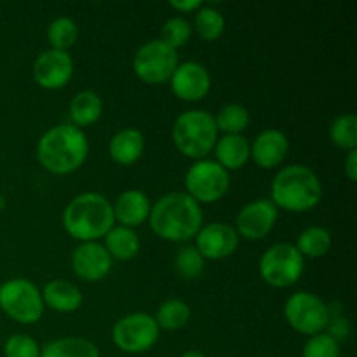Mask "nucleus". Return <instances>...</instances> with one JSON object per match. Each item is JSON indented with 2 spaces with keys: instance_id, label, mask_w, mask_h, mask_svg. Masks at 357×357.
Wrapping results in <instances>:
<instances>
[{
  "instance_id": "f257e3e1",
  "label": "nucleus",
  "mask_w": 357,
  "mask_h": 357,
  "mask_svg": "<svg viewBox=\"0 0 357 357\" xmlns=\"http://www.w3.org/2000/svg\"><path fill=\"white\" fill-rule=\"evenodd\" d=\"M153 234L169 243H188L202 227V209L187 192H169L150 209Z\"/></svg>"
},
{
  "instance_id": "f03ea898",
  "label": "nucleus",
  "mask_w": 357,
  "mask_h": 357,
  "mask_svg": "<svg viewBox=\"0 0 357 357\" xmlns=\"http://www.w3.org/2000/svg\"><path fill=\"white\" fill-rule=\"evenodd\" d=\"M89 155V139L73 124H59L42 135L37 159L45 171L58 176L75 173Z\"/></svg>"
},
{
  "instance_id": "7ed1b4c3",
  "label": "nucleus",
  "mask_w": 357,
  "mask_h": 357,
  "mask_svg": "<svg viewBox=\"0 0 357 357\" xmlns=\"http://www.w3.org/2000/svg\"><path fill=\"white\" fill-rule=\"evenodd\" d=\"M115 225L110 201L98 192H84L68 202L63 227L80 243H98Z\"/></svg>"
},
{
  "instance_id": "20e7f679",
  "label": "nucleus",
  "mask_w": 357,
  "mask_h": 357,
  "mask_svg": "<svg viewBox=\"0 0 357 357\" xmlns=\"http://www.w3.org/2000/svg\"><path fill=\"white\" fill-rule=\"evenodd\" d=\"M271 201L275 208L289 213H305L316 208L323 197L319 176L302 164L282 167L271 185Z\"/></svg>"
},
{
  "instance_id": "39448f33",
  "label": "nucleus",
  "mask_w": 357,
  "mask_h": 357,
  "mask_svg": "<svg viewBox=\"0 0 357 357\" xmlns=\"http://www.w3.org/2000/svg\"><path fill=\"white\" fill-rule=\"evenodd\" d=\"M171 138L181 155L195 160L204 159L218 139L215 115L206 110L183 112L174 121Z\"/></svg>"
},
{
  "instance_id": "423d86ee",
  "label": "nucleus",
  "mask_w": 357,
  "mask_h": 357,
  "mask_svg": "<svg viewBox=\"0 0 357 357\" xmlns=\"http://www.w3.org/2000/svg\"><path fill=\"white\" fill-rule=\"evenodd\" d=\"M0 309L20 324H35L44 316V300L37 286L28 279H9L0 286Z\"/></svg>"
},
{
  "instance_id": "0eeeda50",
  "label": "nucleus",
  "mask_w": 357,
  "mask_h": 357,
  "mask_svg": "<svg viewBox=\"0 0 357 357\" xmlns=\"http://www.w3.org/2000/svg\"><path fill=\"white\" fill-rule=\"evenodd\" d=\"M258 271L261 279L272 288H289L302 278L305 258L296 251L295 244L279 243L261 255Z\"/></svg>"
},
{
  "instance_id": "6e6552de",
  "label": "nucleus",
  "mask_w": 357,
  "mask_h": 357,
  "mask_svg": "<svg viewBox=\"0 0 357 357\" xmlns=\"http://www.w3.org/2000/svg\"><path fill=\"white\" fill-rule=\"evenodd\" d=\"M185 188L199 204H213L229 192L230 174L216 160L201 159L185 174Z\"/></svg>"
},
{
  "instance_id": "1a4fd4ad",
  "label": "nucleus",
  "mask_w": 357,
  "mask_h": 357,
  "mask_svg": "<svg viewBox=\"0 0 357 357\" xmlns=\"http://www.w3.org/2000/svg\"><path fill=\"white\" fill-rule=\"evenodd\" d=\"M160 330L155 319L149 314L135 312L121 317L114 324L112 340L115 347L128 354H143L159 340Z\"/></svg>"
},
{
  "instance_id": "9d476101",
  "label": "nucleus",
  "mask_w": 357,
  "mask_h": 357,
  "mask_svg": "<svg viewBox=\"0 0 357 357\" xmlns=\"http://www.w3.org/2000/svg\"><path fill=\"white\" fill-rule=\"evenodd\" d=\"M178 65V52L160 38L143 44L132 59V68L138 79L152 86L169 82Z\"/></svg>"
},
{
  "instance_id": "9b49d317",
  "label": "nucleus",
  "mask_w": 357,
  "mask_h": 357,
  "mask_svg": "<svg viewBox=\"0 0 357 357\" xmlns=\"http://www.w3.org/2000/svg\"><path fill=\"white\" fill-rule=\"evenodd\" d=\"M284 317L293 330L307 337L326 331L330 323L328 305L319 296L309 291H298L286 300Z\"/></svg>"
},
{
  "instance_id": "f8f14e48",
  "label": "nucleus",
  "mask_w": 357,
  "mask_h": 357,
  "mask_svg": "<svg viewBox=\"0 0 357 357\" xmlns=\"http://www.w3.org/2000/svg\"><path fill=\"white\" fill-rule=\"evenodd\" d=\"M279 209L268 199H260L244 206L236 218V232L248 241L267 237L278 222Z\"/></svg>"
},
{
  "instance_id": "ddd939ff",
  "label": "nucleus",
  "mask_w": 357,
  "mask_h": 357,
  "mask_svg": "<svg viewBox=\"0 0 357 357\" xmlns=\"http://www.w3.org/2000/svg\"><path fill=\"white\" fill-rule=\"evenodd\" d=\"M73 75V59L66 51L47 49L33 63V79L42 89L56 91L65 87Z\"/></svg>"
},
{
  "instance_id": "4468645a",
  "label": "nucleus",
  "mask_w": 357,
  "mask_h": 357,
  "mask_svg": "<svg viewBox=\"0 0 357 357\" xmlns=\"http://www.w3.org/2000/svg\"><path fill=\"white\" fill-rule=\"evenodd\" d=\"M239 236L236 229L225 222H213L201 227L195 236V248L204 260H223L236 253Z\"/></svg>"
},
{
  "instance_id": "2eb2a0df",
  "label": "nucleus",
  "mask_w": 357,
  "mask_h": 357,
  "mask_svg": "<svg viewBox=\"0 0 357 357\" xmlns=\"http://www.w3.org/2000/svg\"><path fill=\"white\" fill-rule=\"evenodd\" d=\"M169 86L174 96L181 101H201L211 89V77L201 63L187 61L176 66Z\"/></svg>"
},
{
  "instance_id": "dca6fc26",
  "label": "nucleus",
  "mask_w": 357,
  "mask_h": 357,
  "mask_svg": "<svg viewBox=\"0 0 357 357\" xmlns=\"http://www.w3.org/2000/svg\"><path fill=\"white\" fill-rule=\"evenodd\" d=\"M75 275L87 282H98L112 271V257L100 243H82L72 255Z\"/></svg>"
},
{
  "instance_id": "f3484780",
  "label": "nucleus",
  "mask_w": 357,
  "mask_h": 357,
  "mask_svg": "<svg viewBox=\"0 0 357 357\" xmlns=\"http://www.w3.org/2000/svg\"><path fill=\"white\" fill-rule=\"evenodd\" d=\"M251 159L261 169H274L286 159L289 139L279 129H265L251 143Z\"/></svg>"
},
{
  "instance_id": "a211bd4d",
  "label": "nucleus",
  "mask_w": 357,
  "mask_h": 357,
  "mask_svg": "<svg viewBox=\"0 0 357 357\" xmlns=\"http://www.w3.org/2000/svg\"><path fill=\"white\" fill-rule=\"evenodd\" d=\"M112 209H114L115 222L121 223L122 227L135 229V227H139L149 220L152 202L145 192L131 188V190L122 192L115 199V204H112Z\"/></svg>"
},
{
  "instance_id": "6ab92c4d",
  "label": "nucleus",
  "mask_w": 357,
  "mask_h": 357,
  "mask_svg": "<svg viewBox=\"0 0 357 357\" xmlns=\"http://www.w3.org/2000/svg\"><path fill=\"white\" fill-rule=\"evenodd\" d=\"M143 152H145V138L138 129H121L112 136L110 143H108V153H110L112 160L121 166H131V164L138 162Z\"/></svg>"
},
{
  "instance_id": "aec40b11",
  "label": "nucleus",
  "mask_w": 357,
  "mask_h": 357,
  "mask_svg": "<svg viewBox=\"0 0 357 357\" xmlns=\"http://www.w3.org/2000/svg\"><path fill=\"white\" fill-rule=\"evenodd\" d=\"M216 162L225 171H237L251 159L250 142L243 135H223L215 145Z\"/></svg>"
},
{
  "instance_id": "412c9836",
  "label": "nucleus",
  "mask_w": 357,
  "mask_h": 357,
  "mask_svg": "<svg viewBox=\"0 0 357 357\" xmlns=\"http://www.w3.org/2000/svg\"><path fill=\"white\" fill-rule=\"evenodd\" d=\"M40 293L44 305L51 307L56 312H75L82 305V293H80V289L73 282L65 281V279H54V281L47 282Z\"/></svg>"
},
{
  "instance_id": "4be33fe9",
  "label": "nucleus",
  "mask_w": 357,
  "mask_h": 357,
  "mask_svg": "<svg viewBox=\"0 0 357 357\" xmlns=\"http://www.w3.org/2000/svg\"><path fill=\"white\" fill-rule=\"evenodd\" d=\"M103 114V100L94 91H82L70 101V119L75 128H89L96 124Z\"/></svg>"
},
{
  "instance_id": "5701e85b",
  "label": "nucleus",
  "mask_w": 357,
  "mask_h": 357,
  "mask_svg": "<svg viewBox=\"0 0 357 357\" xmlns=\"http://www.w3.org/2000/svg\"><path fill=\"white\" fill-rule=\"evenodd\" d=\"M105 250L112 257V260L128 261L135 258L139 251V237L135 229L122 225H114L105 236Z\"/></svg>"
},
{
  "instance_id": "b1692460",
  "label": "nucleus",
  "mask_w": 357,
  "mask_h": 357,
  "mask_svg": "<svg viewBox=\"0 0 357 357\" xmlns=\"http://www.w3.org/2000/svg\"><path fill=\"white\" fill-rule=\"evenodd\" d=\"M40 357H100V351L87 338L66 337L40 349Z\"/></svg>"
},
{
  "instance_id": "393cba45",
  "label": "nucleus",
  "mask_w": 357,
  "mask_h": 357,
  "mask_svg": "<svg viewBox=\"0 0 357 357\" xmlns=\"http://www.w3.org/2000/svg\"><path fill=\"white\" fill-rule=\"evenodd\" d=\"M295 248L303 258H323L331 250V234L323 227H309L300 234Z\"/></svg>"
},
{
  "instance_id": "a878e982",
  "label": "nucleus",
  "mask_w": 357,
  "mask_h": 357,
  "mask_svg": "<svg viewBox=\"0 0 357 357\" xmlns=\"http://www.w3.org/2000/svg\"><path fill=\"white\" fill-rule=\"evenodd\" d=\"M190 307H188L183 300L171 298L166 300V302L159 307V310H157L153 319H155L159 330L174 331L187 326V323L190 321Z\"/></svg>"
},
{
  "instance_id": "bb28decb",
  "label": "nucleus",
  "mask_w": 357,
  "mask_h": 357,
  "mask_svg": "<svg viewBox=\"0 0 357 357\" xmlns=\"http://www.w3.org/2000/svg\"><path fill=\"white\" fill-rule=\"evenodd\" d=\"M192 30H195V33L206 42L218 40L223 35V31H225V17L215 7L202 6L195 13Z\"/></svg>"
},
{
  "instance_id": "cd10ccee",
  "label": "nucleus",
  "mask_w": 357,
  "mask_h": 357,
  "mask_svg": "<svg viewBox=\"0 0 357 357\" xmlns=\"http://www.w3.org/2000/svg\"><path fill=\"white\" fill-rule=\"evenodd\" d=\"M215 124L218 132L222 131L225 135H241L250 126V112L243 105H225L215 115Z\"/></svg>"
},
{
  "instance_id": "c85d7f7f",
  "label": "nucleus",
  "mask_w": 357,
  "mask_h": 357,
  "mask_svg": "<svg viewBox=\"0 0 357 357\" xmlns=\"http://www.w3.org/2000/svg\"><path fill=\"white\" fill-rule=\"evenodd\" d=\"M330 138L338 149L351 150L357 149V117L354 114H342L331 122Z\"/></svg>"
},
{
  "instance_id": "c756f323",
  "label": "nucleus",
  "mask_w": 357,
  "mask_h": 357,
  "mask_svg": "<svg viewBox=\"0 0 357 357\" xmlns=\"http://www.w3.org/2000/svg\"><path fill=\"white\" fill-rule=\"evenodd\" d=\"M79 38V26L72 17H58L47 28V40L51 49L66 51L72 47Z\"/></svg>"
},
{
  "instance_id": "7c9ffc66",
  "label": "nucleus",
  "mask_w": 357,
  "mask_h": 357,
  "mask_svg": "<svg viewBox=\"0 0 357 357\" xmlns=\"http://www.w3.org/2000/svg\"><path fill=\"white\" fill-rule=\"evenodd\" d=\"M174 268L181 278L192 281V279H197L204 271V258L201 257L197 248L187 244L178 250L176 258H174Z\"/></svg>"
},
{
  "instance_id": "2f4dec72",
  "label": "nucleus",
  "mask_w": 357,
  "mask_h": 357,
  "mask_svg": "<svg viewBox=\"0 0 357 357\" xmlns=\"http://www.w3.org/2000/svg\"><path fill=\"white\" fill-rule=\"evenodd\" d=\"M190 35H192V24L188 23L183 16H173L162 24V30H160V40L176 51L178 47L187 44Z\"/></svg>"
},
{
  "instance_id": "473e14b6",
  "label": "nucleus",
  "mask_w": 357,
  "mask_h": 357,
  "mask_svg": "<svg viewBox=\"0 0 357 357\" xmlns=\"http://www.w3.org/2000/svg\"><path fill=\"white\" fill-rule=\"evenodd\" d=\"M302 357H340V344L326 331L309 337L303 345Z\"/></svg>"
},
{
  "instance_id": "72a5a7b5",
  "label": "nucleus",
  "mask_w": 357,
  "mask_h": 357,
  "mask_svg": "<svg viewBox=\"0 0 357 357\" xmlns=\"http://www.w3.org/2000/svg\"><path fill=\"white\" fill-rule=\"evenodd\" d=\"M3 356L6 357H40V347L37 340L28 335H13L3 344Z\"/></svg>"
},
{
  "instance_id": "f704fd0d",
  "label": "nucleus",
  "mask_w": 357,
  "mask_h": 357,
  "mask_svg": "<svg viewBox=\"0 0 357 357\" xmlns=\"http://www.w3.org/2000/svg\"><path fill=\"white\" fill-rule=\"evenodd\" d=\"M326 333L331 338L340 344V340H347L349 333H351V326H349V321L342 316H331L330 323L326 326Z\"/></svg>"
},
{
  "instance_id": "c9c22d12",
  "label": "nucleus",
  "mask_w": 357,
  "mask_h": 357,
  "mask_svg": "<svg viewBox=\"0 0 357 357\" xmlns=\"http://www.w3.org/2000/svg\"><path fill=\"white\" fill-rule=\"evenodd\" d=\"M169 6L173 7L178 13H197L204 3L199 2V0H171Z\"/></svg>"
},
{
  "instance_id": "e433bc0d",
  "label": "nucleus",
  "mask_w": 357,
  "mask_h": 357,
  "mask_svg": "<svg viewBox=\"0 0 357 357\" xmlns=\"http://www.w3.org/2000/svg\"><path fill=\"white\" fill-rule=\"evenodd\" d=\"M345 174H347V178L351 181H356L357 180V149L356 150H351V152L347 153V159H345Z\"/></svg>"
},
{
  "instance_id": "4c0bfd02",
  "label": "nucleus",
  "mask_w": 357,
  "mask_h": 357,
  "mask_svg": "<svg viewBox=\"0 0 357 357\" xmlns=\"http://www.w3.org/2000/svg\"><path fill=\"white\" fill-rule=\"evenodd\" d=\"M181 357H208L204 354V352H201V351H187V352H183V354H181Z\"/></svg>"
}]
</instances>
